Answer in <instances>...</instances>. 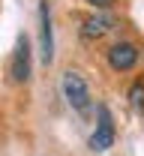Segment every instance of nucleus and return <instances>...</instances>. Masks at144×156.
Wrapping results in <instances>:
<instances>
[{"instance_id": "f257e3e1", "label": "nucleus", "mask_w": 144, "mask_h": 156, "mask_svg": "<svg viewBox=\"0 0 144 156\" xmlns=\"http://www.w3.org/2000/svg\"><path fill=\"white\" fill-rule=\"evenodd\" d=\"M60 90L63 99L69 102V108H75L78 114H87L93 108V96H90V87H87V78L78 69H66L60 78Z\"/></svg>"}, {"instance_id": "f03ea898", "label": "nucleus", "mask_w": 144, "mask_h": 156, "mask_svg": "<svg viewBox=\"0 0 144 156\" xmlns=\"http://www.w3.org/2000/svg\"><path fill=\"white\" fill-rule=\"evenodd\" d=\"M138 60H141V45L132 42V39H117V42H111L105 48V63L117 75L120 72H132L138 66Z\"/></svg>"}, {"instance_id": "7ed1b4c3", "label": "nucleus", "mask_w": 144, "mask_h": 156, "mask_svg": "<svg viewBox=\"0 0 144 156\" xmlns=\"http://www.w3.org/2000/svg\"><path fill=\"white\" fill-rule=\"evenodd\" d=\"M114 141H117V126H114V117L108 111V105H96V129L90 132L87 138V147L93 150V153H105V150H111L114 147Z\"/></svg>"}, {"instance_id": "20e7f679", "label": "nucleus", "mask_w": 144, "mask_h": 156, "mask_svg": "<svg viewBox=\"0 0 144 156\" xmlns=\"http://www.w3.org/2000/svg\"><path fill=\"white\" fill-rule=\"evenodd\" d=\"M33 75V51H30V39L21 33L15 39V48H12V60H9V78L12 84H27Z\"/></svg>"}, {"instance_id": "39448f33", "label": "nucleus", "mask_w": 144, "mask_h": 156, "mask_svg": "<svg viewBox=\"0 0 144 156\" xmlns=\"http://www.w3.org/2000/svg\"><path fill=\"white\" fill-rule=\"evenodd\" d=\"M114 27H117V18H114V15H108V12H93V15L81 18L78 36H81L84 42H99V39L108 36Z\"/></svg>"}, {"instance_id": "423d86ee", "label": "nucleus", "mask_w": 144, "mask_h": 156, "mask_svg": "<svg viewBox=\"0 0 144 156\" xmlns=\"http://www.w3.org/2000/svg\"><path fill=\"white\" fill-rule=\"evenodd\" d=\"M39 54H42L45 66L54 63V30H51V6H48V0L39 3Z\"/></svg>"}, {"instance_id": "0eeeda50", "label": "nucleus", "mask_w": 144, "mask_h": 156, "mask_svg": "<svg viewBox=\"0 0 144 156\" xmlns=\"http://www.w3.org/2000/svg\"><path fill=\"white\" fill-rule=\"evenodd\" d=\"M126 99H129L132 111L144 114V78H135V81L129 84V93H126Z\"/></svg>"}, {"instance_id": "6e6552de", "label": "nucleus", "mask_w": 144, "mask_h": 156, "mask_svg": "<svg viewBox=\"0 0 144 156\" xmlns=\"http://www.w3.org/2000/svg\"><path fill=\"white\" fill-rule=\"evenodd\" d=\"M87 6H93L96 12H108V9H114V3L117 0H84Z\"/></svg>"}]
</instances>
